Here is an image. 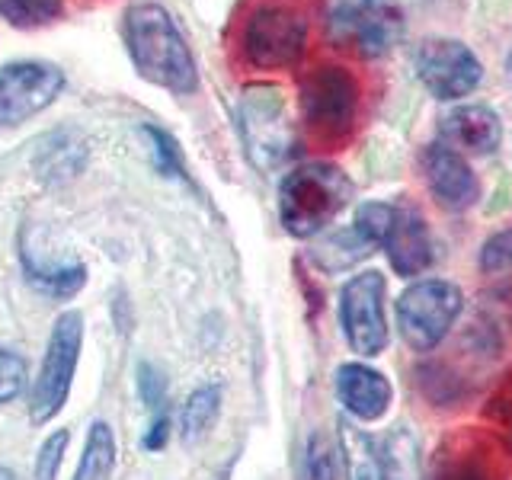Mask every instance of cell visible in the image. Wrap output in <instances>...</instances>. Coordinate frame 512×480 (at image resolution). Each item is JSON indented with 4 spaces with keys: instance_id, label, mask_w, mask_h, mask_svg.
I'll return each mask as SVG.
<instances>
[{
    "instance_id": "cell-30",
    "label": "cell",
    "mask_w": 512,
    "mask_h": 480,
    "mask_svg": "<svg viewBox=\"0 0 512 480\" xmlns=\"http://www.w3.org/2000/svg\"><path fill=\"white\" fill-rule=\"evenodd\" d=\"M167 436H170V420L167 413H160L157 420L151 423V432L144 436V448H151V452H157V448L167 445Z\"/></svg>"
},
{
    "instance_id": "cell-11",
    "label": "cell",
    "mask_w": 512,
    "mask_h": 480,
    "mask_svg": "<svg viewBox=\"0 0 512 480\" xmlns=\"http://www.w3.org/2000/svg\"><path fill=\"white\" fill-rule=\"evenodd\" d=\"M416 77L436 100H458L477 90L484 68L464 42L429 39L416 52Z\"/></svg>"
},
{
    "instance_id": "cell-28",
    "label": "cell",
    "mask_w": 512,
    "mask_h": 480,
    "mask_svg": "<svg viewBox=\"0 0 512 480\" xmlns=\"http://www.w3.org/2000/svg\"><path fill=\"white\" fill-rule=\"evenodd\" d=\"M138 391H141V400L148 404L151 410H164V397H167V388H164V375L157 372L154 365L141 362L138 365Z\"/></svg>"
},
{
    "instance_id": "cell-8",
    "label": "cell",
    "mask_w": 512,
    "mask_h": 480,
    "mask_svg": "<svg viewBox=\"0 0 512 480\" xmlns=\"http://www.w3.org/2000/svg\"><path fill=\"white\" fill-rule=\"evenodd\" d=\"M240 128H244L247 151L256 167H279L292 154V122H288L285 100L276 87H250L240 103Z\"/></svg>"
},
{
    "instance_id": "cell-32",
    "label": "cell",
    "mask_w": 512,
    "mask_h": 480,
    "mask_svg": "<svg viewBox=\"0 0 512 480\" xmlns=\"http://www.w3.org/2000/svg\"><path fill=\"white\" fill-rule=\"evenodd\" d=\"M509 74H512V55H509Z\"/></svg>"
},
{
    "instance_id": "cell-3",
    "label": "cell",
    "mask_w": 512,
    "mask_h": 480,
    "mask_svg": "<svg viewBox=\"0 0 512 480\" xmlns=\"http://www.w3.org/2000/svg\"><path fill=\"white\" fill-rule=\"evenodd\" d=\"M240 42L253 68H292L308 45V16L288 0H263L247 16Z\"/></svg>"
},
{
    "instance_id": "cell-29",
    "label": "cell",
    "mask_w": 512,
    "mask_h": 480,
    "mask_svg": "<svg viewBox=\"0 0 512 480\" xmlns=\"http://www.w3.org/2000/svg\"><path fill=\"white\" fill-rule=\"evenodd\" d=\"M148 135L154 138V151H157V167L164 170V173H176L180 170V157H176V148H173V141L164 135V132H157V128H148Z\"/></svg>"
},
{
    "instance_id": "cell-13",
    "label": "cell",
    "mask_w": 512,
    "mask_h": 480,
    "mask_svg": "<svg viewBox=\"0 0 512 480\" xmlns=\"http://www.w3.org/2000/svg\"><path fill=\"white\" fill-rule=\"evenodd\" d=\"M439 135L458 154H493L503 141V122L490 106H458L442 119Z\"/></svg>"
},
{
    "instance_id": "cell-15",
    "label": "cell",
    "mask_w": 512,
    "mask_h": 480,
    "mask_svg": "<svg viewBox=\"0 0 512 480\" xmlns=\"http://www.w3.org/2000/svg\"><path fill=\"white\" fill-rule=\"evenodd\" d=\"M381 247L388 250V260L400 276H420L432 266V237L413 208H394L391 231Z\"/></svg>"
},
{
    "instance_id": "cell-23",
    "label": "cell",
    "mask_w": 512,
    "mask_h": 480,
    "mask_svg": "<svg viewBox=\"0 0 512 480\" xmlns=\"http://www.w3.org/2000/svg\"><path fill=\"white\" fill-rule=\"evenodd\" d=\"M391 221H394V205H384V202H368L356 212L359 234L372 240L375 247L384 244V237H388V231H391Z\"/></svg>"
},
{
    "instance_id": "cell-2",
    "label": "cell",
    "mask_w": 512,
    "mask_h": 480,
    "mask_svg": "<svg viewBox=\"0 0 512 480\" xmlns=\"http://www.w3.org/2000/svg\"><path fill=\"white\" fill-rule=\"evenodd\" d=\"M352 199L349 176L333 164H304L282 180L279 218L288 234L314 237L343 212Z\"/></svg>"
},
{
    "instance_id": "cell-4",
    "label": "cell",
    "mask_w": 512,
    "mask_h": 480,
    "mask_svg": "<svg viewBox=\"0 0 512 480\" xmlns=\"http://www.w3.org/2000/svg\"><path fill=\"white\" fill-rule=\"evenodd\" d=\"M301 112L304 125L317 141H343L356 128L359 112V84L346 68L324 64L301 80Z\"/></svg>"
},
{
    "instance_id": "cell-19",
    "label": "cell",
    "mask_w": 512,
    "mask_h": 480,
    "mask_svg": "<svg viewBox=\"0 0 512 480\" xmlns=\"http://www.w3.org/2000/svg\"><path fill=\"white\" fill-rule=\"evenodd\" d=\"M340 442H343V461H346V480H381V455L375 452L372 439L349 426L340 423Z\"/></svg>"
},
{
    "instance_id": "cell-21",
    "label": "cell",
    "mask_w": 512,
    "mask_h": 480,
    "mask_svg": "<svg viewBox=\"0 0 512 480\" xmlns=\"http://www.w3.org/2000/svg\"><path fill=\"white\" fill-rule=\"evenodd\" d=\"M0 13H4L13 26L32 29L61 16V0H0Z\"/></svg>"
},
{
    "instance_id": "cell-14",
    "label": "cell",
    "mask_w": 512,
    "mask_h": 480,
    "mask_svg": "<svg viewBox=\"0 0 512 480\" xmlns=\"http://www.w3.org/2000/svg\"><path fill=\"white\" fill-rule=\"evenodd\" d=\"M336 397H340V404L352 416L372 423L381 420L391 407V381L375 372V368L359 362L340 365V372H336Z\"/></svg>"
},
{
    "instance_id": "cell-27",
    "label": "cell",
    "mask_w": 512,
    "mask_h": 480,
    "mask_svg": "<svg viewBox=\"0 0 512 480\" xmlns=\"http://www.w3.org/2000/svg\"><path fill=\"white\" fill-rule=\"evenodd\" d=\"M480 269L484 272H503L512 269V228L493 234L484 250H480Z\"/></svg>"
},
{
    "instance_id": "cell-24",
    "label": "cell",
    "mask_w": 512,
    "mask_h": 480,
    "mask_svg": "<svg viewBox=\"0 0 512 480\" xmlns=\"http://www.w3.org/2000/svg\"><path fill=\"white\" fill-rule=\"evenodd\" d=\"M26 388V362L10 349H0V404H10Z\"/></svg>"
},
{
    "instance_id": "cell-9",
    "label": "cell",
    "mask_w": 512,
    "mask_h": 480,
    "mask_svg": "<svg viewBox=\"0 0 512 480\" xmlns=\"http://www.w3.org/2000/svg\"><path fill=\"white\" fill-rule=\"evenodd\" d=\"M340 324L346 343L359 356H378L388 346V320H384V276L368 269L352 276L340 295Z\"/></svg>"
},
{
    "instance_id": "cell-18",
    "label": "cell",
    "mask_w": 512,
    "mask_h": 480,
    "mask_svg": "<svg viewBox=\"0 0 512 480\" xmlns=\"http://www.w3.org/2000/svg\"><path fill=\"white\" fill-rule=\"evenodd\" d=\"M381 480H423L420 448L410 429H394L381 448Z\"/></svg>"
},
{
    "instance_id": "cell-6",
    "label": "cell",
    "mask_w": 512,
    "mask_h": 480,
    "mask_svg": "<svg viewBox=\"0 0 512 480\" xmlns=\"http://www.w3.org/2000/svg\"><path fill=\"white\" fill-rule=\"evenodd\" d=\"M461 288L442 279H426L410 285L397 301V320L404 343L416 352L436 349L461 314Z\"/></svg>"
},
{
    "instance_id": "cell-5",
    "label": "cell",
    "mask_w": 512,
    "mask_h": 480,
    "mask_svg": "<svg viewBox=\"0 0 512 480\" xmlns=\"http://www.w3.org/2000/svg\"><path fill=\"white\" fill-rule=\"evenodd\" d=\"M80 346H84V317L77 311H64L55 320L52 336H48L45 359L39 368V378L32 384V397H29L32 423H48L64 404H68L71 381H74L77 359H80Z\"/></svg>"
},
{
    "instance_id": "cell-10",
    "label": "cell",
    "mask_w": 512,
    "mask_h": 480,
    "mask_svg": "<svg viewBox=\"0 0 512 480\" xmlns=\"http://www.w3.org/2000/svg\"><path fill=\"white\" fill-rule=\"evenodd\" d=\"M64 87L58 64L48 61H13L0 68V128L20 125L55 103Z\"/></svg>"
},
{
    "instance_id": "cell-1",
    "label": "cell",
    "mask_w": 512,
    "mask_h": 480,
    "mask_svg": "<svg viewBox=\"0 0 512 480\" xmlns=\"http://www.w3.org/2000/svg\"><path fill=\"white\" fill-rule=\"evenodd\" d=\"M125 42L135 68L151 84L173 93H192L199 87V71L183 32L176 29L173 16L160 4H135L128 10Z\"/></svg>"
},
{
    "instance_id": "cell-20",
    "label": "cell",
    "mask_w": 512,
    "mask_h": 480,
    "mask_svg": "<svg viewBox=\"0 0 512 480\" xmlns=\"http://www.w3.org/2000/svg\"><path fill=\"white\" fill-rule=\"evenodd\" d=\"M218 410H221V388L218 384H205V388H196L189 394L186 407H183V436L192 442L205 436L212 423L218 420Z\"/></svg>"
},
{
    "instance_id": "cell-12",
    "label": "cell",
    "mask_w": 512,
    "mask_h": 480,
    "mask_svg": "<svg viewBox=\"0 0 512 480\" xmlns=\"http://www.w3.org/2000/svg\"><path fill=\"white\" fill-rule=\"evenodd\" d=\"M423 170H426V183L432 189V196L448 212H464L477 202V176L471 173L468 160L458 151H452L448 144H429L423 151Z\"/></svg>"
},
{
    "instance_id": "cell-26",
    "label": "cell",
    "mask_w": 512,
    "mask_h": 480,
    "mask_svg": "<svg viewBox=\"0 0 512 480\" xmlns=\"http://www.w3.org/2000/svg\"><path fill=\"white\" fill-rule=\"evenodd\" d=\"M304 480H336L333 448L324 436H311L308 455H304Z\"/></svg>"
},
{
    "instance_id": "cell-31",
    "label": "cell",
    "mask_w": 512,
    "mask_h": 480,
    "mask_svg": "<svg viewBox=\"0 0 512 480\" xmlns=\"http://www.w3.org/2000/svg\"><path fill=\"white\" fill-rule=\"evenodd\" d=\"M0 480H16V477H13V471H4V468H0Z\"/></svg>"
},
{
    "instance_id": "cell-22",
    "label": "cell",
    "mask_w": 512,
    "mask_h": 480,
    "mask_svg": "<svg viewBox=\"0 0 512 480\" xmlns=\"http://www.w3.org/2000/svg\"><path fill=\"white\" fill-rule=\"evenodd\" d=\"M29 279L42 285L45 292L52 295H74L87 279V269L74 263V266H42V263H29Z\"/></svg>"
},
{
    "instance_id": "cell-17",
    "label": "cell",
    "mask_w": 512,
    "mask_h": 480,
    "mask_svg": "<svg viewBox=\"0 0 512 480\" xmlns=\"http://www.w3.org/2000/svg\"><path fill=\"white\" fill-rule=\"evenodd\" d=\"M112 468H116V436H112L109 423L96 420L87 432V445L74 480H109Z\"/></svg>"
},
{
    "instance_id": "cell-25",
    "label": "cell",
    "mask_w": 512,
    "mask_h": 480,
    "mask_svg": "<svg viewBox=\"0 0 512 480\" xmlns=\"http://www.w3.org/2000/svg\"><path fill=\"white\" fill-rule=\"evenodd\" d=\"M71 442V432L68 429H58L52 432L36 455V480H55L58 468H61V458H64V448Z\"/></svg>"
},
{
    "instance_id": "cell-16",
    "label": "cell",
    "mask_w": 512,
    "mask_h": 480,
    "mask_svg": "<svg viewBox=\"0 0 512 480\" xmlns=\"http://www.w3.org/2000/svg\"><path fill=\"white\" fill-rule=\"evenodd\" d=\"M426 480H493L487 442L480 436H458L445 442L432 458Z\"/></svg>"
},
{
    "instance_id": "cell-7",
    "label": "cell",
    "mask_w": 512,
    "mask_h": 480,
    "mask_svg": "<svg viewBox=\"0 0 512 480\" xmlns=\"http://www.w3.org/2000/svg\"><path fill=\"white\" fill-rule=\"evenodd\" d=\"M330 36L365 58H381L404 36V16L388 0H336Z\"/></svg>"
}]
</instances>
